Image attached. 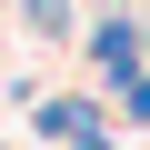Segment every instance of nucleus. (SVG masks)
Returning <instances> with one entry per match:
<instances>
[{
	"mask_svg": "<svg viewBox=\"0 0 150 150\" xmlns=\"http://www.w3.org/2000/svg\"><path fill=\"white\" fill-rule=\"evenodd\" d=\"M110 110L90 100V90H30V140H50V150H70L80 130H100Z\"/></svg>",
	"mask_w": 150,
	"mask_h": 150,
	"instance_id": "f257e3e1",
	"label": "nucleus"
},
{
	"mask_svg": "<svg viewBox=\"0 0 150 150\" xmlns=\"http://www.w3.org/2000/svg\"><path fill=\"white\" fill-rule=\"evenodd\" d=\"M80 50H90V70H100V80L140 70V10H130V0H120V10H100V20L80 30Z\"/></svg>",
	"mask_w": 150,
	"mask_h": 150,
	"instance_id": "f03ea898",
	"label": "nucleus"
},
{
	"mask_svg": "<svg viewBox=\"0 0 150 150\" xmlns=\"http://www.w3.org/2000/svg\"><path fill=\"white\" fill-rule=\"evenodd\" d=\"M20 30L30 40H70L80 20H70V0H20Z\"/></svg>",
	"mask_w": 150,
	"mask_h": 150,
	"instance_id": "7ed1b4c3",
	"label": "nucleus"
},
{
	"mask_svg": "<svg viewBox=\"0 0 150 150\" xmlns=\"http://www.w3.org/2000/svg\"><path fill=\"white\" fill-rule=\"evenodd\" d=\"M70 150H120V140H110V120H100V130H80V140H70Z\"/></svg>",
	"mask_w": 150,
	"mask_h": 150,
	"instance_id": "20e7f679",
	"label": "nucleus"
}]
</instances>
